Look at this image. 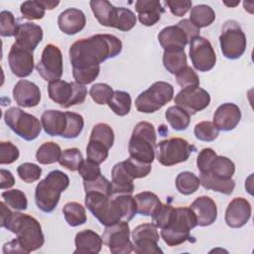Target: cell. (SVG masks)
<instances>
[{"label": "cell", "instance_id": "cell-1", "mask_svg": "<svg viewBox=\"0 0 254 254\" xmlns=\"http://www.w3.org/2000/svg\"><path fill=\"white\" fill-rule=\"evenodd\" d=\"M122 51V42L110 34H96L74 42L68 51L75 82L91 83L99 74L100 64L115 58Z\"/></svg>", "mask_w": 254, "mask_h": 254}, {"label": "cell", "instance_id": "cell-2", "mask_svg": "<svg viewBox=\"0 0 254 254\" xmlns=\"http://www.w3.org/2000/svg\"><path fill=\"white\" fill-rule=\"evenodd\" d=\"M4 228L16 234V238L26 254L36 251L44 245L45 237L42 226L35 217L29 214L13 211Z\"/></svg>", "mask_w": 254, "mask_h": 254}, {"label": "cell", "instance_id": "cell-3", "mask_svg": "<svg viewBox=\"0 0 254 254\" xmlns=\"http://www.w3.org/2000/svg\"><path fill=\"white\" fill-rule=\"evenodd\" d=\"M69 186L66 174L60 170L50 172L47 177L40 181L35 190V202L43 212L50 213L58 205L61 194Z\"/></svg>", "mask_w": 254, "mask_h": 254}, {"label": "cell", "instance_id": "cell-4", "mask_svg": "<svg viewBox=\"0 0 254 254\" xmlns=\"http://www.w3.org/2000/svg\"><path fill=\"white\" fill-rule=\"evenodd\" d=\"M156 151L157 135L154 125L147 121L137 123L128 143L130 157L147 164H152Z\"/></svg>", "mask_w": 254, "mask_h": 254}, {"label": "cell", "instance_id": "cell-5", "mask_svg": "<svg viewBox=\"0 0 254 254\" xmlns=\"http://www.w3.org/2000/svg\"><path fill=\"white\" fill-rule=\"evenodd\" d=\"M196 225V217L190 207H175L171 223L161 229V237L168 246H178L190 238V230Z\"/></svg>", "mask_w": 254, "mask_h": 254}, {"label": "cell", "instance_id": "cell-6", "mask_svg": "<svg viewBox=\"0 0 254 254\" xmlns=\"http://www.w3.org/2000/svg\"><path fill=\"white\" fill-rule=\"evenodd\" d=\"M85 206L104 226L123 220L121 207L115 197L100 192H85Z\"/></svg>", "mask_w": 254, "mask_h": 254}, {"label": "cell", "instance_id": "cell-7", "mask_svg": "<svg viewBox=\"0 0 254 254\" xmlns=\"http://www.w3.org/2000/svg\"><path fill=\"white\" fill-rule=\"evenodd\" d=\"M4 121L16 135L26 141L35 140L42 131V123L36 116L16 106L5 111Z\"/></svg>", "mask_w": 254, "mask_h": 254}, {"label": "cell", "instance_id": "cell-8", "mask_svg": "<svg viewBox=\"0 0 254 254\" xmlns=\"http://www.w3.org/2000/svg\"><path fill=\"white\" fill-rule=\"evenodd\" d=\"M174 87L166 81H156L147 90L141 92L135 106L139 112L154 113L173 99Z\"/></svg>", "mask_w": 254, "mask_h": 254}, {"label": "cell", "instance_id": "cell-9", "mask_svg": "<svg viewBox=\"0 0 254 254\" xmlns=\"http://www.w3.org/2000/svg\"><path fill=\"white\" fill-rule=\"evenodd\" d=\"M219 44L222 55L228 60H237L246 50V36L235 20H227L221 29Z\"/></svg>", "mask_w": 254, "mask_h": 254}, {"label": "cell", "instance_id": "cell-10", "mask_svg": "<svg viewBox=\"0 0 254 254\" xmlns=\"http://www.w3.org/2000/svg\"><path fill=\"white\" fill-rule=\"evenodd\" d=\"M49 97L64 108L81 104L87 95L85 85L75 81L67 82L62 79L51 81L48 85Z\"/></svg>", "mask_w": 254, "mask_h": 254}, {"label": "cell", "instance_id": "cell-11", "mask_svg": "<svg viewBox=\"0 0 254 254\" xmlns=\"http://www.w3.org/2000/svg\"><path fill=\"white\" fill-rule=\"evenodd\" d=\"M193 151H195V147L187 140L174 137L159 143L157 160L161 165L171 167L186 162Z\"/></svg>", "mask_w": 254, "mask_h": 254}, {"label": "cell", "instance_id": "cell-12", "mask_svg": "<svg viewBox=\"0 0 254 254\" xmlns=\"http://www.w3.org/2000/svg\"><path fill=\"white\" fill-rule=\"evenodd\" d=\"M103 244L113 254H129L133 251V242L130 240V227L128 221L121 220L105 226L102 234Z\"/></svg>", "mask_w": 254, "mask_h": 254}, {"label": "cell", "instance_id": "cell-13", "mask_svg": "<svg viewBox=\"0 0 254 254\" xmlns=\"http://www.w3.org/2000/svg\"><path fill=\"white\" fill-rule=\"evenodd\" d=\"M36 69L47 81L60 79L63 75V55L60 48L54 44H48L43 50Z\"/></svg>", "mask_w": 254, "mask_h": 254}, {"label": "cell", "instance_id": "cell-14", "mask_svg": "<svg viewBox=\"0 0 254 254\" xmlns=\"http://www.w3.org/2000/svg\"><path fill=\"white\" fill-rule=\"evenodd\" d=\"M160 236L153 223H143L132 231L133 251L137 254H158L163 250L158 246Z\"/></svg>", "mask_w": 254, "mask_h": 254}, {"label": "cell", "instance_id": "cell-15", "mask_svg": "<svg viewBox=\"0 0 254 254\" xmlns=\"http://www.w3.org/2000/svg\"><path fill=\"white\" fill-rule=\"evenodd\" d=\"M190 58L192 66L201 72L209 71L216 63V55L210 42L200 36L190 42Z\"/></svg>", "mask_w": 254, "mask_h": 254}, {"label": "cell", "instance_id": "cell-16", "mask_svg": "<svg viewBox=\"0 0 254 254\" xmlns=\"http://www.w3.org/2000/svg\"><path fill=\"white\" fill-rule=\"evenodd\" d=\"M175 103L191 116L209 105L210 95L205 89L199 86L182 88L175 96Z\"/></svg>", "mask_w": 254, "mask_h": 254}, {"label": "cell", "instance_id": "cell-17", "mask_svg": "<svg viewBox=\"0 0 254 254\" xmlns=\"http://www.w3.org/2000/svg\"><path fill=\"white\" fill-rule=\"evenodd\" d=\"M8 64L14 75L27 77L34 69L33 52L21 48L14 43L8 54Z\"/></svg>", "mask_w": 254, "mask_h": 254}, {"label": "cell", "instance_id": "cell-18", "mask_svg": "<svg viewBox=\"0 0 254 254\" xmlns=\"http://www.w3.org/2000/svg\"><path fill=\"white\" fill-rule=\"evenodd\" d=\"M251 204L244 197H235L227 205L224 220L227 226L231 228H240L244 226L251 217Z\"/></svg>", "mask_w": 254, "mask_h": 254}, {"label": "cell", "instance_id": "cell-19", "mask_svg": "<svg viewBox=\"0 0 254 254\" xmlns=\"http://www.w3.org/2000/svg\"><path fill=\"white\" fill-rule=\"evenodd\" d=\"M15 102L24 108L37 106L41 101V91L39 86L27 79H20L13 88Z\"/></svg>", "mask_w": 254, "mask_h": 254}, {"label": "cell", "instance_id": "cell-20", "mask_svg": "<svg viewBox=\"0 0 254 254\" xmlns=\"http://www.w3.org/2000/svg\"><path fill=\"white\" fill-rule=\"evenodd\" d=\"M190 207L196 217L198 226H209L217 218V206L210 196L201 195L196 197Z\"/></svg>", "mask_w": 254, "mask_h": 254}, {"label": "cell", "instance_id": "cell-21", "mask_svg": "<svg viewBox=\"0 0 254 254\" xmlns=\"http://www.w3.org/2000/svg\"><path fill=\"white\" fill-rule=\"evenodd\" d=\"M241 119L240 108L231 102H226L217 107L213 114V124L219 131L233 130Z\"/></svg>", "mask_w": 254, "mask_h": 254}, {"label": "cell", "instance_id": "cell-22", "mask_svg": "<svg viewBox=\"0 0 254 254\" xmlns=\"http://www.w3.org/2000/svg\"><path fill=\"white\" fill-rule=\"evenodd\" d=\"M43 29L41 26L26 22L19 25L18 32L15 36V44L28 51L34 52L38 45L43 40Z\"/></svg>", "mask_w": 254, "mask_h": 254}, {"label": "cell", "instance_id": "cell-23", "mask_svg": "<svg viewBox=\"0 0 254 254\" xmlns=\"http://www.w3.org/2000/svg\"><path fill=\"white\" fill-rule=\"evenodd\" d=\"M158 40L164 51L185 50L190 43L186 33L178 24L162 29L158 34Z\"/></svg>", "mask_w": 254, "mask_h": 254}, {"label": "cell", "instance_id": "cell-24", "mask_svg": "<svg viewBox=\"0 0 254 254\" xmlns=\"http://www.w3.org/2000/svg\"><path fill=\"white\" fill-rule=\"evenodd\" d=\"M86 24L84 13L76 8H67L58 17L60 30L66 35H75L80 32Z\"/></svg>", "mask_w": 254, "mask_h": 254}, {"label": "cell", "instance_id": "cell-25", "mask_svg": "<svg viewBox=\"0 0 254 254\" xmlns=\"http://www.w3.org/2000/svg\"><path fill=\"white\" fill-rule=\"evenodd\" d=\"M135 10L138 13V19L144 26H154L160 21L165 8L160 1L156 0H138L135 3Z\"/></svg>", "mask_w": 254, "mask_h": 254}, {"label": "cell", "instance_id": "cell-26", "mask_svg": "<svg viewBox=\"0 0 254 254\" xmlns=\"http://www.w3.org/2000/svg\"><path fill=\"white\" fill-rule=\"evenodd\" d=\"M74 253L97 254L102 248V237L91 229H84L76 233L74 238Z\"/></svg>", "mask_w": 254, "mask_h": 254}, {"label": "cell", "instance_id": "cell-27", "mask_svg": "<svg viewBox=\"0 0 254 254\" xmlns=\"http://www.w3.org/2000/svg\"><path fill=\"white\" fill-rule=\"evenodd\" d=\"M41 123L44 131L50 136H63L66 127L65 112L49 109L41 117Z\"/></svg>", "mask_w": 254, "mask_h": 254}, {"label": "cell", "instance_id": "cell-28", "mask_svg": "<svg viewBox=\"0 0 254 254\" xmlns=\"http://www.w3.org/2000/svg\"><path fill=\"white\" fill-rule=\"evenodd\" d=\"M134 179L125 171L123 163L115 164L111 170L113 194H131L134 191Z\"/></svg>", "mask_w": 254, "mask_h": 254}, {"label": "cell", "instance_id": "cell-29", "mask_svg": "<svg viewBox=\"0 0 254 254\" xmlns=\"http://www.w3.org/2000/svg\"><path fill=\"white\" fill-rule=\"evenodd\" d=\"M89 5L94 17L100 25L113 28L117 7L113 6L107 0H91Z\"/></svg>", "mask_w": 254, "mask_h": 254}, {"label": "cell", "instance_id": "cell-30", "mask_svg": "<svg viewBox=\"0 0 254 254\" xmlns=\"http://www.w3.org/2000/svg\"><path fill=\"white\" fill-rule=\"evenodd\" d=\"M200 185L205 190H211L226 195H229L233 192L235 188V182L232 179L223 180L217 177L212 176L209 173H200L199 175Z\"/></svg>", "mask_w": 254, "mask_h": 254}, {"label": "cell", "instance_id": "cell-31", "mask_svg": "<svg viewBox=\"0 0 254 254\" xmlns=\"http://www.w3.org/2000/svg\"><path fill=\"white\" fill-rule=\"evenodd\" d=\"M134 198L137 205V213L144 216H152L162 204L158 195L151 191L139 192L134 196Z\"/></svg>", "mask_w": 254, "mask_h": 254}, {"label": "cell", "instance_id": "cell-32", "mask_svg": "<svg viewBox=\"0 0 254 254\" xmlns=\"http://www.w3.org/2000/svg\"><path fill=\"white\" fill-rule=\"evenodd\" d=\"M63 213L65 221L71 227L82 225L87 220L84 206L76 201L66 202L63 207Z\"/></svg>", "mask_w": 254, "mask_h": 254}, {"label": "cell", "instance_id": "cell-33", "mask_svg": "<svg viewBox=\"0 0 254 254\" xmlns=\"http://www.w3.org/2000/svg\"><path fill=\"white\" fill-rule=\"evenodd\" d=\"M190 20L199 29L210 26L215 20L214 10L205 4H198L190 9Z\"/></svg>", "mask_w": 254, "mask_h": 254}, {"label": "cell", "instance_id": "cell-34", "mask_svg": "<svg viewBox=\"0 0 254 254\" xmlns=\"http://www.w3.org/2000/svg\"><path fill=\"white\" fill-rule=\"evenodd\" d=\"M165 117L170 126L176 131L186 130L190 122V115L178 105L169 107L165 112Z\"/></svg>", "mask_w": 254, "mask_h": 254}, {"label": "cell", "instance_id": "cell-35", "mask_svg": "<svg viewBox=\"0 0 254 254\" xmlns=\"http://www.w3.org/2000/svg\"><path fill=\"white\" fill-rule=\"evenodd\" d=\"M164 67L172 74H177L181 69L187 66V55L185 50L164 51Z\"/></svg>", "mask_w": 254, "mask_h": 254}, {"label": "cell", "instance_id": "cell-36", "mask_svg": "<svg viewBox=\"0 0 254 254\" xmlns=\"http://www.w3.org/2000/svg\"><path fill=\"white\" fill-rule=\"evenodd\" d=\"M207 173L223 180H229L232 179L235 173V165L227 157L216 156L211 162Z\"/></svg>", "mask_w": 254, "mask_h": 254}, {"label": "cell", "instance_id": "cell-37", "mask_svg": "<svg viewBox=\"0 0 254 254\" xmlns=\"http://www.w3.org/2000/svg\"><path fill=\"white\" fill-rule=\"evenodd\" d=\"M199 186V178L191 172H182L176 178L177 190L184 195H190L195 192L198 190Z\"/></svg>", "mask_w": 254, "mask_h": 254}, {"label": "cell", "instance_id": "cell-38", "mask_svg": "<svg viewBox=\"0 0 254 254\" xmlns=\"http://www.w3.org/2000/svg\"><path fill=\"white\" fill-rule=\"evenodd\" d=\"M107 104L116 115L125 116L131 110L132 99L127 91L115 90Z\"/></svg>", "mask_w": 254, "mask_h": 254}, {"label": "cell", "instance_id": "cell-39", "mask_svg": "<svg viewBox=\"0 0 254 254\" xmlns=\"http://www.w3.org/2000/svg\"><path fill=\"white\" fill-rule=\"evenodd\" d=\"M61 155L62 150L57 143L45 142L39 147L36 153V159L42 165H50L59 162Z\"/></svg>", "mask_w": 254, "mask_h": 254}, {"label": "cell", "instance_id": "cell-40", "mask_svg": "<svg viewBox=\"0 0 254 254\" xmlns=\"http://www.w3.org/2000/svg\"><path fill=\"white\" fill-rule=\"evenodd\" d=\"M66 115V127L63 134V138L65 139H74L78 137V135L81 133L83 126H84V120L83 117L75 112H69L65 111Z\"/></svg>", "mask_w": 254, "mask_h": 254}, {"label": "cell", "instance_id": "cell-41", "mask_svg": "<svg viewBox=\"0 0 254 254\" xmlns=\"http://www.w3.org/2000/svg\"><path fill=\"white\" fill-rule=\"evenodd\" d=\"M3 201L15 210H26L28 207V199L24 191L21 190H9L1 193Z\"/></svg>", "mask_w": 254, "mask_h": 254}, {"label": "cell", "instance_id": "cell-42", "mask_svg": "<svg viewBox=\"0 0 254 254\" xmlns=\"http://www.w3.org/2000/svg\"><path fill=\"white\" fill-rule=\"evenodd\" d=\"M82 161H83V157L79 149L69 148L62 152V155L59 159V164L62 167L67 169L68 171L74 172L78 170Z\"/></svg>", "mask_w": 254, "mask_h": 254}, {"label": "cell", "instance_id": "cell-43", "mask_svg": "<svg viewBox=\"0 0 254 254\" xmlns=\"http://www.w3.org/2000/svg\"><path fill=\"white\" fill-rule=\"evenodd\" d=\"M89 140L99 141L103 143L108 149H110L114 143V131L106 123H97L91 130Z\"/></svg>", "mask_w": 254, "mask_h": 254}, {"label": "cell", "instance_id": "cell-44", "mask_svg": "<svg viewBox=\"0 0 254 254\" xmlns=\"http://www.w3.org/2000/svg\"><path fill=\"white\" fill-rule=\"evenodd\" d=\"M136 16L133 11L125 7H117L113 28L123 32H128L136 25Z\"/></svg>", "mask_w": 254, "mask_h": 254}, {"label": "cell", "instance_id": "cell-45", "mask_svg": "<svg viewBox=\"0 0 254 254\" xmlns=\"http://www.w3.org/2000/svg\"><path fill=\"white\" fill-rule=\"evenodd\" d=\"M125 171L135 180L147 177L152 170L151 164H147L141 161H138L132 157H129L122 162Z\"/></svg>", "mask_w": 254, "mask_h": 254}, {"label": "cell", "instance_id": "cell-46", "mask_svg": "<svg viewBox=\"0 0 254 254\" xmlns=\"http://www.w3.org/2000/svg\"><path fill=\"white\" fill-rule=\"evenodd\" d=\"M194 136L197 140L203 142H212L214 141L218 135L219 130L211 121H201L195 124L193 129Z\"/></svg>", "mask_w": 254, "mask_h": 254}, {"label": "cell", "instance_id": "cell-47", "mask_svg": "<svg viewBox=\"0 0 254 254\" xmlns=\"http://www.w3.org/2000/svg\"><path fill=\"white\" fill-rule=\"evenodd\" d=\"M175 207L171 204L162 203L158 209L152 215V223L160 229H164L169 226L174 215Z\"/></svg>", "mask_w": 254, "mask_h": 254}, {"label": "cell", "instance_id": "cell-48", "mask_svg": "<svg viewBox=\"0 0 254 254\" xmlns=\"http://www.w3.org/2000/svg\"><path fill=\"white\" fill-rule=\"evenodd\" d=\"M108 148L101 142L95 140H89L86 147L87 160L100 165L108 157Z\"/></svg>", "mask_w": 254, "mask_h": 254}, {"label": "cell", "instance_id": "cell-49", "mask_svg": "<svg viewBox=\"0 0 254 254\" xmlns=\"http://www.w3.org/2000/svg\"><path fill=\"white\" fill-rule=\"evenodd\" d=\"M19 25L14 15L7 10H3L0 13V35L2 37H15Z\"/></svg>", "mask_w": 254, "mask_h": 254}, {"label": "cell", "instance_id": "cell-50", "mask_svg": "<svg viewBox=\"0 0 254 254\" xmlns=\"http://www.w3.org/2000/svg\"><path fill=\"white\" fill-rule=\"evenodd\" d=\"M20 12L27 20H40L44 18L46 9L41 1H25L20 6Z\"/></svg>", "mask_w": 254, "mask_h": 254}, {"label": "cell", "instance_id": "cell-51", "mask_svg": "<svg viewBox=\"0 0 254 254\" xmlns=\"http://www.w3.org/2000/svg\"><path fill=\"white\" fill-rule=\"evenodd\" d=\"M114 90L112 89V87L107 84V83H102V82H98L93 84L90 89H89V95L92 98V100L99 104V105H103V104H107L108 101L110 100V98L113 95Z\"/></svg>", "mask_w": 254, "mask_h": 254}, {"label": "cell", "instance_id": "cell-52", "mask_svg": "<svg viewBox=\"0 0 254 254\" xmlns=\"http://www.w3.org/2000/svg\"><path fill=\"white\" fill-rule=\"evenodd\" d=\"M83 188L85 192H100L103 194H106L108 196L113 195L112 190V185L111 182H109L105 177L102 175L96 178L93 181L84 182L83 181Z\"/></svg>", "mask_w": 254, "mask_h": 254}, {"label": "cell", "instance_id": "cell-53", "mask_svg": "<svg viewBox=\"0 0 254 254\" xmlns=\"http://www.w3.org/2000/svg\"><path fill=\"white\" fill-rule=\"evenodd\" d=\"M19 178L28 184L38 181L42 176V168L33 163H23L17 168Z\"/></svg>", "mask_w": 254, "mask_h": 254}, {"label": "cell", "instance_id": "cell-54", "mask_svg": "<svg viewBox=\"0 0 254 254\" xmlns=\"http://www.w3.org/2000/svg\"><path fill=\"white\" fill-rule=\"evenodd\" d=\"M117 202L119 203L122 213H123V220L130 221L137 213V205L134 196L131 194H117L114 196Z\"/></svg>", "mask_w": 254, "mask_h": 254}, {"label": "cell", "instance_id": "cell-55", "mask_svg": "<svg viewBox=\"0 0 254 254\" xmlns=\"http://www.w3.org/2000/svg\"><path fill=\"white\" fill-rule=\"evenodd\" d=\"M177 83L182 88L199 86V77L190 66H185L176 74Z\"/></svg>", "mask_w": 254, "mask_h": 254}, {"label": "cell", "instance_id": "cell-56", "mask_svg": "<svg viewBox=\"0 0 254 254\" xmlns=\"http://www.w3.org/2000/svg\"><path fill=\"white\" fill-rule=\"evenodd\" d=\"M20 156L19 149L9 141L0 143V164L9 165L18 160Z\"/></svg>", "mask_w": 254, "mask_h": 254}, {"label": "cell", "instance_id": "cell-57", "mask_svg": "<svg viewBox=\"0 0 254 254\" xmlns=\"http://www.w3.org/2000/svg\"><path fill=\"white\" fill-rule=\"evenodd\" d=\"M78 174L82 178L84 182L93 181L99 176H101V170L99 168V165L89 161V160H83L81 165L79 166L77 170Z\"/></svg>", "mask_w": 254, "mask_h": 254}, {"label": "cell", "instance_id": "cell-58", "mask_svg": "<svg viewBox=\"0 0 254 254\" xmlns=\"http://www.w3.org/2000/svg\"><path fill=\"white\" fill-rule=\"evenodd\" d=\"M217 156L215 151L211 148H203L197 155L196 158V167L199 173H207L210 167L211 162Z\"/></svg>", "mask_w": 254, "mask_h": 254}, {"label": "cell", "instance_id": "cell-59", "mask_svg": "<svg viewBox=\"0 0 254 254\" xmlns=\"http://www.w3.org/2000/svg\"><path fill=\"white\" fill-rule=\"evenodd\" d=\"M165 4L170 9L171 13L177 17H182L191 8V1L190 0H167Z\"/></svg>", "mask_w": 254, "mask_h": 254}, {"label": "cell", "instance_id": "cell-60", "mask_svg": "<svg viewBox=\"0 0 254 254\" xmlns=\"http://www.w3.org/2000/svg\"><path fill=\"white\" fill-rule=\"evenodd\" d=\"M178 25L184 30L190 42L199 36L200 29L196 27L190 19H183L180 22H178Z\"/></svg>", "mask_w": 254, "mask_h": 254}, {"label": "cell", "instance_id": "cell-61", "mask_svg": "<svg viewBox=\"0 0 254 254\" xmlns=\"http://www.w3.org/2000/svg\"><path fill=\"white\" fill-rule=\"evenodd\" d=\"M15 179L12 173L8 170L1 169L0 170V188L1 190L10 189L14 186Z\"/></svg>", "mask_w": 254, "mask_h": 254}, {"label": "cell", "instance_id": "cell-62", "mask_svg": "<svg viewBox=\"0 0 254 254\" xmlns=\"http://www.w3.org/2000/svg\"><path fill=\"white\" fill-rule=\"evenodd\" d=\"M3 253L4 254H8V253H25V251L22 248V246L19 243V241L17 240V238H15L12 241L7 242V243H5L3 245Z\"/></svg>", "mask_w": 254, "mask_h": 254}, {"label": "cell", "instance_id": "cell-63", "mask_svg": "<svg viewBox=\"0 0 254 254\" xmlns=\"http://www.w3.org/2000/svg\"><path fill=\"white\" fill-rule=\"evenodd\" d=\"M40 1L42 5L45 7V9H48V10H53L60 4L59 1H53V0H40Z\"/></svg>", "mask_w": 254, "mask_h": 254}, {"label": "cell", "instance_id": "cell-64", "mask_svg": "<svg viewBox=\"0 0 254 254\" xmlns=\"http://www.w3.org/2000/svg\"><path fill=\"white\" fill-rule=\"evenodd\" d=\"M239 2H240V1L238 0V1H235V2H233V3H231V2H230V3H227L226 1H224L223 3H224L226 6H228V7H235V6H237V5L239 4Z\"/></svg>", "mask_w": 254, "mask_h": 254}]
</instances>
